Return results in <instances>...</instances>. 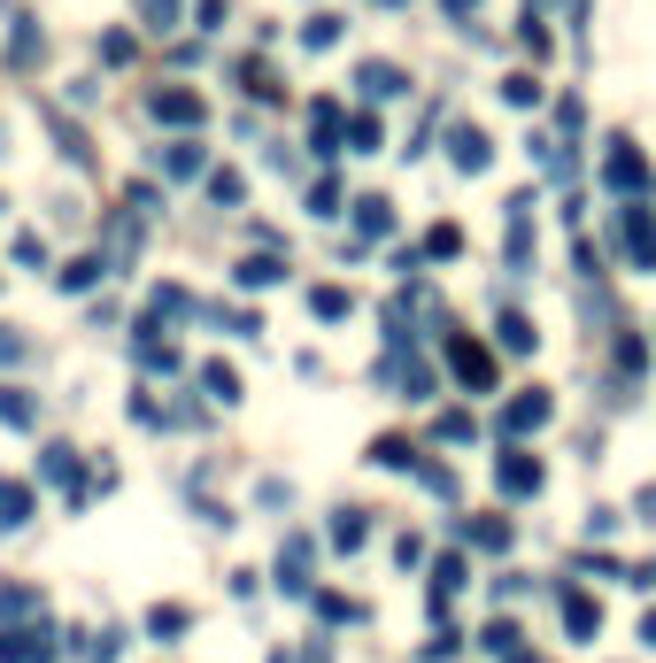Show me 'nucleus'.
I'll list each match as a JSON object with an SVG mask.
<instances>
[{
    "label": "nucleus",
    "instance_id": "nucleus-1",
    "mask_svg": "<svg viewBox=\"0 0 656 663\" xmlns=\"http://www.w3.org/2000/svg\"><path fill=\"white\" fill-rule=\"evenodd\" d=\"M0 663H54V633H47V617L24 625V633H0Z\"/></svg>",
    "mask_w": 656,
    "mask_h": 663
},
{
    "label": "nucleus",
    "instance_id": "nucleus-2",
    "mask_svg": "<svg viewBox=\"0 0 656 663\" xmlns=\"http://www.w3.org/2000/svg\"><path fill=\"white\" fill-rule=\"evenodd\" d=\"M0 425L39 433V393H24V386H0Z\"/></svg>",
    "mask_w": 656,
    "mask_h": 663
},
{
    "label": "nucleus",
    "instance_id": "nucleus-3",
    "mask_svg": "<svg viewBox=\"0 0 656 663\" xmlns=\"http://www.w3.org/2000/svg\"><path fill=\"white\" fill-rule=\"evenodd\" d=\"M39 471H47V478H62L77 502H86V486H77V448H62V440H54V448H39Z\"/></svg>",
    "mask_w": 656,
    "mask_h": 663
},
{
    "label": "nucleus",
    "instance_id": "nucleus-4",
    "mask_svg": "<svg viewBox=\"0 0 656 663\" xmlns=\"http://www.w3.org/2000/svg\"><path fill=\"white\" fill-rule=\"evenodd\" d=\"M154 116H162V124H201V93H178V86L154 93Z\"/></svg>",
    "mask_w": 656,
    "mask_h": 663
},
{
    "label": "nucleus",
    "instance_id": "nucleus-5",
    "mask_svg": "<svg viewBox=\"0 0 656 663\" xmlns=\"http://www.w3.org/2000/svg\"><path fill=\"white\" fill-rule=\"evenodd\" d=\"M279 587H294V595L309 587V540H286L279 548Z\"/></svg>",
    "mask_w": 656,
    "mask_h": 663
},
{
    "label": "nucleus",
    "instance_id": "nucleus-6",
    "mask_svg": "<svg viewBox=\"0 0 656 663\" xmlns=\"http://www.w3.org/2000/svg\"><path fill=\"white\" fill-rule=\"evenodd\" d=\"M154 162H162L171 178H194V171H201V147H194V139H178V147H162Z\"/></svg>",
    "mask_w": 656,
    "mask_h": 663
},
{
    "label": "nucleus",
    "instance_id": "nucleus-7",
    "mask_svg": "<svg viewBox=\"0 0 656 663\" xmlns=\"http://www.w3.org/2000/svg\"><path fill=\"white\" fill-rule=\"evenodd\" d=\"M232 278H239V286H279V278H286V263H271V255H248V263H239Z\"/></svg>",
    "mask_w": 656,
    "mask_h": 663
},
{
    "label": "nucleus",
    "instance_id": "nucleus-8",
    "mask_svg": "<svg viewBox=\"0 0 656 663\" xmlns=\"http://www.w3.org/2000/svg\"><path fill=\"white\" fill-rule=\"evenodd\" d=\"M363 93H379V101L401 93V70H394V62H363Z\"/></svg>",
    "mask_w": 656,
    "mask_h": 663
},
{
    "label": "nucleus",
    "instance_id": "nucleus-9",
    "mask_svg": "<svg viewBox=\"0 0 656 663\" xmlns=\"http://www.w3.org/2000/svg\"><path fill=\"white\" fill-rule=\"evenodd\" d=\"M503 486H510V493H533V486H541V463L510 455V463H503Z\"/></svg>",
    "mask_w": 656,
    "mask_h": 663
},
{
    "label": "nucleus",
    "instance_id": "nucleus-10",
    "mask_svg": "<svg viewBox=\"0 0 656 663\" xmlns=\"http://www.w3.org/2000/svg\"><path fill=\"white\" fill-rule=\"evenodd\" d=\"M548 417V393H525V401H510V425L525 433V425H541Z\"/></svg>",
    "mask_w": 656,
    "mask_h": 663
},
{
    "label": "nucleus",
    "instance_id": "nucleus-11",
    "mask_svg": "<svg viewBox=\"0 0 656 663\" xmlns=\"http://www.w3.org/2000/svg\"><path fill=\"white\" fill-rule=\"evenodd\" d=\"M186 625H194V617H186V610H178V602H171V610H154V617H147V633H154V640H171V633H186Z\"/></svg>",
    "mask_w": 656,
    "mask_h": 663
},
{
    "label": "nucleus",
    "instance_id": "nucleus-12",
    "mask_svg": "<svg viewBox=\"0 0 656 663\" xmlns=\"http://www.w3.org/2000/svg\"><path fill=\"white\" fill-rule=\"evenodd\" d=\"M24 610H39V587H0V617H24Z\"/></svg>",
    "mask_w": 656,
    "mask_h": 663
},
{
    "label": "nucleus",
    "instance_id": "nucleus-13",
    "mask_svg": "<svg viewBox=\"0 0 656 663\" xmlns=\"http://www.w3.org/2000/svg\"><path fill=\"white\" fill-rule=\"evenodd\" d=\"M201 386H209V393H216V401H239V378H232V371H224V363H209V371H201Z\"/></svg>",
    "mask_w": 656,
    "mask_h": 663
},
{
    "label": "nucleus",
    "instance_id": "nucleus-14",
    "mask_svg": "<svg viewBox=\"0 0 656 663\" xmlns=\"http://www.w3.org/2000/svg\"><path fill=\"white\" fill-rule=\"evenodd\" d=\"M16 263H24V271H47V239H39V232L16 239Z\"/></svg>",
    "mask_w": 656,
    "mask_h": 663
},
{
    "label": "nucleus",
    "instance_id": "nucleus-15",
    "mask_svg": "<svg viewBox=\"0 0 656 663\" xmlns=\"http://www.w3.org/2000/svg\"><path fill=\"white\" fill-rule=\"evenodd\" d=\"M456 162H463V171H479V162H486V139H479V132H456Z\"/></svg>",
    "mask_w": 656,
    "mask_h": 663
},
{
    "label": "nucleus",
    "instance_id": "nucleus-16",
    "mask_svg": "<svg viewBox=\"0 0 656 663\" xmlns=\"http://www.w3.org/2000/svg\"><path fill=\"white\" fill-rule=\"evenodd\" d=\"M24 355H32V340H24L16 324H0V363H24Z\"/></svg>",
    "mask_w": 656,
    "mask_h": 663
},
{
    "label": "nucleus",
    "instance_id": "nucleus-17",
    "mask_svg": "<svg viewBox=\"0 0 656 663\" xmlns=\"http://www.w3.org/2000/svg\"><path fill=\"white\" fill-rule=\"evenodd\" d=\"M333 540H341V548H356V540H363V510H341V525H333Z\"/></svg>",
    "mask_w": 656,
    "mask_h": 663
},
{
    "label": "nucleus",
    "instance_id": "nucleus-18",
    "mask_svg": "<svg viewBox=\"0 0 656 663\" xmlns=\"http://www.w3.org/2000/svg\"><path fill=\"white\" fill-rule=\"evenodd\" d=\"M147 24H154V32H171V24H178V0H147Z\"/></svg>",
    "mask_w": 656,
    "mask_h": 663
},
{
    "label": "nucleus",
    "instance_id": "nucleus-19",
    "mask_svg": "<svg viewBox=\"0 0 656 663\" xmlns=\"http://www.w3.org/2000/svg\"><path fill=\"white\" fill-rule=\"evenodd\" d=\"M209 193H216V201H224V209H232V201H239V193H248V186H239V178H232V171H216V178H209Z\"/></svg>",
    "mask_w": 656,
    "mask_h": 663
},
{
    "label": "nucleus",
    "instance_id": "nucleus-20",
    "mask_svg": "<svg viewBox=\"0 0 656 663\" xmlns=\"http://www.w3.org/2000/svg\"><path fill=\"white\" fill-rule=\"evenodd\" d=\"M356 224L363 232H386V201H356Z\"/></svg>",
    "mask_w": 656,
    "mask_h": 663
}]
</instances>
